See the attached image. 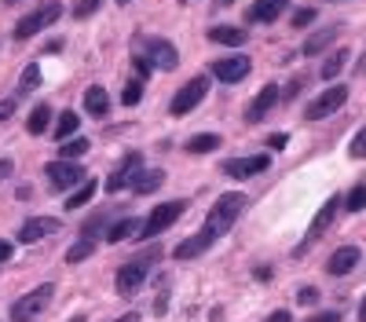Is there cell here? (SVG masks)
<instances>
[{"label": "cell", "mask_w": 366, "mask_h": 322, "mask_svg": "<svg viewBox=\"0 0 366 322\" xmlns=\"http://www.w3.org/2000/svg\"><path fill=\"white\" fill-rule=\"evenodd\" d=\"M242 209H245V195H234V190H231V195H220L202 231L212 234V238H223V234L234 227V220L242 216Z\"/></svg>", "instance_id": "obj_1"}, {"label": "cell", "mask_w": 366, "mask_h": 322, "mask_svg": "<svg viewBox=\"0 0 366 322\" xmlns=\"http://www.w3.org/2000/svg\"><path fill=\"white\" fill-rule=\"evenodd\" d=\"M183 212H187V201H161V206L150 212V216L143 220V227H139V234L136 238H143V242H150V238H158L161 231H169L172 223H176Z\"/></svg>", "instance_id": "obj_2"}, {"label": "cell", "mask_w": 366, "mask_h": 322, "mask_svg": "<svg viewBox=\"0 0 366 322\" xmlns=\"http://www.w3.org/2000/svg\"><path fill=\"white\" fill-rule=\"evenodd\" d=\"M51 297H56V286H51V282L29 289L26 297H19L15 304H12V322H29V319H37L40 311L51 304Z\"/></svg>", "instance_id": "obj_3"}, {"label": "cell", "mask_w": 366, "mask_h": 322, "mask_svg": "<svg viewBox=\"0 0 366 322\" xmlns=\"http://www.w3.org/2000/svg\"><path fill=\"white\" fill-rule=\"evenodd\" d=\"M209 95V73H198V77H191L183 88L172 95V106H169V114L172 117H183V114H191L195 106L202 103Z\"/></svg>", "instance_id": "obj_4"}, {"label": "cell", "mask_w": 366, "mask_h": 322, "mask_svg": "<svg viewBox=\"0 0 366 322\" xmlns=\"http://www.w3.org/2000/svg\"><path fill=\"white\" fill-rule=\"evenodd\" d=\"M158 260V253L150 249V256H139V260H132V264H125V267H117V293L121 297H132L139 286L147 282V275H150V264Z\"/></svg>", "instance_id": "obj_5"}, {"label": "cell", "mask_w": 366, "mask_h": 322, "mask_svg": "<svg viewBox=\"0 0 366 322\" xmlns=\"http://www.w3.org/2000/svg\"><path fill=\"white\" fill-rule=\"evenodd\" d=\"M59 15H62V4H59V0H51V4H45V8H37L34 15H23V18H19V26H15V40L37 37L45 26L59 23Z\"/></svg>", "instance_id": "obj_6"}, {"label": "cell", "mask_w": 366, "mask_h": 322, "mask_svg": "<svg viewBox=\"0 0 366 322\" xmlns=\"http://www.w3.org/2000/svg\"><path fill=\"white\" fill-rule=\"evenodd\" d=\"M344 103H348V84H333V88H326L319 99H311L304 106V117H308V121H322V117L337 114Z\"/></svg>", "instance_id": "obj_7"}, {"label": "cell", "mask_w": 366, "mask_h": 322, "mask_svg": "<svg viewBox=\"0 0 366 322\" xmlns=\"http://www.w3.org/2000/svg\"><path fill=\"white\" fill-rule=\"evenodd\" d=\"M48 179H51V187H56V190H70V187H81L84 184V179H88V176H84V169L77 165V161H51V165H48Z\"/></svg>", "instance_id": "obj_8"}, {"label": "cell", "mask_w": 366, "mask_h": 322, "mask_svg": "<svg viewBox=\"0 0 366 322\" xmlns=\"http://www.w3.org/2000/svg\"><path fill=\"white\" fill-rule=\"evenodd\" d=\"M209 70H212V77H217V81H223V84H239V81H245V77H249L253 62L245 59V55H228V59H217Z\"/></svg>", "instance_id": "obj_9"}, {"label": "cell", "mask_w": 366, "mask_h": 322, "mask_svg": "<svg viewBox=\"0 0 366 322\" xmlns=\"http://www.w3.org/2000/svg\"><path fill=\"white\" fill-rule=\"evenodd\" d=\"M139 173H143V154H136V150H132V154H128L121 165H117L114 173H110V179H106V190H110V195H117V190L132 187V179H136Z\"/></svg>", "instance_id": "obj_10"}, {"label": "cell", "mask_w": 366, "mask_h": 322, "mask_svg": "<svg viewBox=\"0 0 366 322\" xmlns=\"http://www.w3.org/2000/svg\"><path fill=\"white\" fill-rule=\"evenodd\" d=\"M267 165H271V158H267V154L234 158V161H223V176H231V179H249V176L267 173Z\"/></svg>", "instance_id": "obj_11"}, {"label": "cell", "mask_w": 366, "mask_h": 322, "mask_svg": "<svg viewBox=\"0 0 366 322\" xmlns=\"http://www.w3.org/2000/svg\"><path fill=\"white\" fill-rule=\"evenodd\" d=\"M278 99H282V88H278V84H264V88L256 92V99L249 103V110H245V121H249V125L264 121V117L278 106Z\"/></svg>", "instance_id": "obj_12"}, {"label": "cell", "mask_w": 366, "mask_h": 322, "mask_svg": "<svg viewBox=\"0 0 366 322\" xmlns=\"http://www.w3.org/2000/svg\"><path fill=\"white\" fill-rule=\"evenodd\" d=\"M147 59H150L154 70H176L180 51H176V45H169L165 37H150L147 40Z\"/></svg>", "instance_id": "obj_13"}, {"label": "cell", "mask_w": 366, "mask_h": 322, "mask_svg": "<svg viewBox=\"0 0 366 322\" xmlns=\"http://www.w3.org/2000/svg\"><path fill=\"white\" fill-rule=\"evenodd\" d=\"M337 209H341V198H326V206H322V209L315 212V223H311V231H308L304 245H300V249H297V256H304V249H308V245H311V242H315L322 231L330 227V223H333V216H337Z\"/></svg>", "instance_id": "obj_14"}, {"label": "cell", "mask_w": 366, "mask_h": 322, "mask_svg": "<svg viewBox=\"0 0 366 322\" xmlns=\"http://www.w3.org/2000/svg\"><path fill=\"white\" fill-rule=\"evenodd\" d=\"M59 227H62V220H56V216H37V220L23 223V231H19V242L34 245V242H40V238H48V234H56Z\"/></svg>", "instance_id": "obj_15"}, {"label": "cell", "mask_w": 366, "mask_h": 322, "mask_svg": "<svg viewBox=\"0 0 366 322\" xmlns=\"http://www.w3.org/2000/svg\"><path fill=\"white\" fill-rule=\"evenodd\" d=\"M289 8V0H253L249 4V23H275Z\"/></svg>", "instance_id": "obj_16"}, {"label": "cell", "mask_w": 366, "mask_h": 322, "mask_svg": "<svg viewBox=\"0 0 366 322\" xmlns=\"http://www.w3.org/2000/svg\"><path fill=\"white\" fill-rule=\"evenodd\" d=\"M359 256H363V253L355 249V245H341V249L326 260V271H330V275H348V271H355Z\"/></svg>", "instance_id": "obj_17"}, {"label": "cell", "mask_w": 366, "mask_h": 322, "mask_svg": "<svg viewBox=\"0 0 366 322\" xmlns=\"http://www.w3.org/2000/svg\"><path fill=\"white\" fill-rule=\"evenodd\" d=\"M212 242H217V238H212V234H206V231H198V234H195V238L180 242V245H176V249H172V256H176V260H195V256H202V253H206V249H209V245H212Z\"/></svg>", "instance_id": "obj_18"}, {"label": "cell", "mask_w": 366, "mask_h": 322, "mask_svg": "<svg viewBox=\"0 0 366 322\" xmlns=\"http://www.w3.org/2000/svg\"><path fill=\"white\" fill-rule=\"evenodd\" d=\"M84 110H88L92 117H106V114H110V95H106L103 84H92V88L84 92Z\"/></svg>", "instance_id": "obj_19"}, {"label": "cell", "mask_w": 366, "mask_h": 322, "mask_svg": "<svg viewBox=\"0 0 366 322\" xmlns=\"http://www.w3.org/2000/svg\"><path fill=\"white\" fill-rule=\"evenodd\" d=\"M209 40H212V45L239 48V45H245V29H239V26H212L209 29Z\"/></svg>", "instance_id": "obj_20"}, {"label": "cell", "mask_w": 366, "mask_h": 322, "mask_svg": "<svg viewBox=\"0 0 366 322\" xmlns=\"http://www.w3.org/2000/svg\"><path fill=\"white\" fill-rule=\"evenodd\" d=\"M337 34H341V26H326V29H319V34H311L304 40V55H319V51H326L330 40H337Z\"/></svg>", "instance_id": "obj_21"}, {"label": "cell", "mask_w": 366, "mask_h": 322, "mask_svg": "<svg viewBox=\"0 0 366 322\" xmlns=\"http://www.w3.org/2000/svg\"><path fill=\"white\" fill-rule=\"evenodd\" d=\"M348 59H352V51H348V48L330 51L326 62H322V70H319V77H322V81H333V77H337V73L344 70V62H348Z\"/></svg>", "instance_id": "obj_22"}, {"label": "cell", "mask_w": 366, "mask_h": 322, "mask_svg": "<svg viewBox=\"0 0 366 322\" xmlns=\"http://www.w3.org/2000/svg\"><path fill=\"white\" fill-rule=\"evenodd\" d=\"M139 227H143L139 220H114L110 227H106V242L117 245V242H125V238H136Z\"/></svg>", "instance_id": "obj_23"}, {"label": "cell", "mask_w": 366, "mask_h": 322, "mask_svg": "<svg viewBox=\"0 0 366 322\" xmlns=\"http://www.w3.org/2000/svg\"><path fill=\"white\" fill-rule=\"evenodd\" d=\"M161 184H165V173H161V169H143V173L132 179V190L136 195H150V190H158Z\"/></svg>", "instance_id": "obj_24"}, {"label": "cell", "mask_w": 366, "mask_h": 322, "mask_svg": "<svg viewBox=\"0 0 366 322\" xmlns=\"http://www.w3.org/2000/svg\"><path fill=\"white\" fill-rule=\"evenodd\" d=\"M220 147V136L217 132H202V136H191L187 139V154H209V150Z\"/></svg>", "instance_id": "obj_25"}, {"label": "cell", "mask_w": 366, "mask_h": 322, "mask_svg": "<svg viewBox=\"0 0 366 322\" xmlns=\"http://www.w3.org/2000/svg\"><path fill=\"white\" fill-rule=\"evenodd\" d=\"M95 190H99V184H95V179H84V184H81V187L66 198V209H81V206H88V201L95 198Z\"/></svg>", "instance_id": "obj_26"}, {"label": "cell", "mask_w": 366, "mask_h": 322, "mask_svg": "<svg viewBox=\"0 0 366 322\" xmlns=\"http://www.w3.org/2000/svg\"><path fill=\"white\" fill-rule=\"evenodd\" d=\"M48 125H51V110H48V106H45V103H40V106H37V110H34V114H29V121H26V128H29V136H45V132H48Z\"/></svg>", "instance_id": "obj_27"}, {"label": "cell", "mask_w": 366, "mask_h": 322, "mask_svg": "<svg viewBox=\"0 0 366 322\" xmlns=\"http://www.w3.org/2000/svg\"><path fill=\"white\" fill-rule=\"evenodd\" d=\"M73 132H77V114L62 110L59 121H56V139H59V143H66V139H73Z\"/></svg>", "instance_id": "obj_28"}, {"label": "cell", "mask_w": 366, "mask_h": 322, "mask_svg": "<svg viewBox=\"0 0 366 322\" xmlns=\"http://www.w3.org/2000/svg\"><path fill=\"white\" fill-rule=\"evenodd\" d=\"M92 253H95V238H77V242L70 245L66 260H70V264H81V260H88Z\"/></svg>", "instance_id": "obj_29"}, {"label": "cell", "mask_w": 366, "mask_h": 322, "mask_svg": "<svg viewBox=\"0 0 366 322\" xmlns=\"http://www.w3.org/2000/svg\"><path fill=\"white\" fill-rule=\"evenodd\" d=\"M59 147H62V161H73V158H81L84 150H88V139L73 136V139H66V143H59Z\"/></svg>", "instance_id": "obj_30"}, {"label": "cell", "mask_w": 366, "mask_h": 322, "mask_svg": "<svg viewBox=\"0 0 366 322\" xmlns=\"http://www.w3.org/2000/svg\"><path fill=\"white\" fill-rule=\"evenodd\" d=\"M344 209H348V212H363L366 209V184H359L348 198H344Z\"/></svg>", "instance_id": "obj_31"}, {"label": "cell", "mask_w": 366, "mask_h": 322, "mask_svg": "<svg viewBox=\"0 0 366 322\" xmlns=\"http://www.w3.org/2000/svg\"><path fill=\"white\" fill-rule=\"evenodd\" d=\"M139 95H143V84H139V81H128L125 88H121V99H125V106H136V103H139Z\"/></svg>", "instance_id": "obj_32"}, {"label": "cell", "mask_w": 366, "mask_h": 322, "mask_svg": "<svg viewBox=\"0 0 366 322\" xmlns=\"http://www.w3.org/2000/svg\"><path fill=\"white\" fill-rule=\"evenodd\" d=\"M289 23H293L297 29L311 26V23H315V8H297V12H293V18H289Z\"/></svg>", "instance_id": "obj_33"}, {"label": "cell", "mask_w": 366, "mask_h": 322, "mask_svg": "<svg viewBox=\"0 0 366 322\" xmlns=\"http://www.w3.org/2000/svg\"><path fill=\"white\" fill-rule=\"evenodd\" d=\"M99 4L103 0H77V4H73V18H88L92 12H99Z\"/></svg>", "instance_id": "obj_34"}, {"label": "cell", "mask_w": 366, "mask_h": 322, "mask_svg": "<svg viewBox=\"0 0 366 322\" xmlns=\"http://www.w3.org/2000/svg\"><path fill=\"white\" fill-rule=\"evenodd\" d=\"M37 84H40V66L34 62V66H26V70H23V88L29 92V88H37Z\"/></svg>", "instance_id": "obj_35"}, {"label": "cell", "mask_w": 366, "mask_h": 322, "mask_svg": "<svg viewBox=\"0 0 366 322\" xmlns=\"http://www.w3.org/2000/svg\"><path fill=\"white\" fill-rule=\"evenodd\" d=\"M132 66H136V73H139V81H147L150 73H154V66H150L147 55H132Z\"/></svg>", "instance_id": "obj_36"}, {"label": "cell", "mask_w": 366, "mask_h": 322, "mask_svg": "<svg viewBox=\"0 0 366 322\" xmlns=\"http://www.w3.org/2000/svg\"><path fill=\"white\" fill-rule=\"evenodd\" d=\"M348 154H352V158H366V128L348 143Z\"/></svg>", "instance_id": "obj_37"}, {"label": "cell", "mask_w": 366, "mask_h": 322, "mask_svg": "<svg viewBox=\"0 0 366 322\" xmlns=\"http://www.w3.org/2000/svg\"><path fill=\"white\" fill-rule=\"evenodd\" d=\"M103 227H106V220H88V223H84V231H81V238H99Z\"/></svg>", "instance_id": "obj_38"}, {"label": "cell", "mask_w": 366, "mask_h": 322, "mask_svg": "<svg viewBox=\"0 0 366 322\" xmlns=\"http://www.w3.org/2000/svg\"><path fill=\"white\" fill-rule=\"evenodd\" d=\"M300 92H304V77H293V81H289V88L282 92V99H297Z\"/></svg>", "instance_id": "obj_39"}, {"label": "cell", "mask_w": 366, "mask_h": 322, "mask_svg": "<svg viewBox=\"0 0 366 322\" xmlns=\"http://www.w3.org/2000/svg\"><path fill=\"white\" fill-rule=\"evenodd\" d=\"M297 300H300V304H315V300H319V289L304 286V289H300V293H297Z\"/></svg>", "instance_id": "obj_40"}, {"label": "cell", "mask_w": 366, "mask_h": 322, "mask_svg": "<svg viewBox=\"0 0 366 322\" xmlns=\"http://www.w3.org/2000/svg\"><path fill=\"white\" fill-rule=\"evenodd\" d=\"M308 322H341V311H319V315H311Z\"/></svg>", "instance_id": "obj_41"}, {"label": "cell", "mask_w": 366, "mask_h": 322, "mask_svg": "<svg viewBox=\"0 0 366 322\" xmlns=\"http://www.w3.org/2000/svg\"><path fill=\"white\" fill-rule=\"evenodd\" d=\"M12 173H15V161H12V158H0V184H4Z\"/></svg>", "instance_id": "obj_42"}, {"label": "cell", "mask_w": 366, "mask_h": 322, "mask_svg": "<svg viewBox=\"0 0 366 322\" xmlns=\"http://www.w3.org/2000/svg\"><path fill=\"white\" fill-rule=\"evenodd\" d=\"M12 114H15V103H12V99H4V103H0V121H8Z\"/></svg>", "instance_id": "obj_43"}, {"label": "cell", "mask_w": 366, "mask_h": 322, "mask_svg": "<svg viewBox=\"0 0 366 322\" xmlns=\"http://www.w3.org/2000/svg\"><path fill=\"white\" fill-rule=\"evenodd\" d=\"M8 256H12V242H4V238H0V264H4Z\"/></svg>", "instance_id": "obj_44"}, {"label": "cell", "mask_w": 366, "mask_h": 322, "mask_svg": "<svg viewBox=\"0 0 366 322\" xmlns=\"http://www.w3.org/2000/svg\"><path fill=\"white\" fill-rule=\"evenodd\" d=\"M267 322H293V315H289V311H275V315L267 319Z\"/></svg>", "instance_id": "obj_45"}, {"label": "cell", "mask_w": 366, "mask_h": 322, "mask_svg": "<svg viewBox=\"0 0 366 322\" xmlns=\"http://www.w3.org/2000/svg\"><path fill=\"white\" fill-rule=\"evenodd\" d=\"M117 322H139V315H136V311H128V315H121Z\"/></svg>", "instance_id": "obj_46"}, {"label": "cell", "mask_w": 366, "mask_h": 322, "mask_svg": "<svg viewBox=\"0 0 366 322\" xmlns=\"http://www.w3.org/2000/svg\"><path fill=\"white\" fill-rule=\"evenodd\" d=\"M359 322H366V297H363V304H359Z\"/></svg>", "instance_id": "obj_47"}, {"label": "cell", "mask_w": 366, "mask_h": 322, "mask_svg": "<svg viewBox=\"0 0 366 322\" xmlns=\"http://www.w3.org/2000/svg\"><path fill=\"white\" fill-rule=\"evenodd\" d=\"M231 4V0H217V8H228Z\"/></svg>", "instance_id": "obj_48"}, {"label": "cell", "mask_w": 366, "mask_h": 322, "mask_svg": "<svg viewBox=\"0 0 366 322\" xmlns=\"http://www.w3.org/2000/svg\"><path fill=\"white\" fill-rule=\"evenodd\" d=\"M359 70H363V73H366V55H363V62H359Z\"/></svg>", "instance_id": "obj_49"}, {"label": "cell", "mask_w": 366, "mask_h": 322, "mask_svg": "<svg viewBox=\"0 0 366 322\" xmlns=\"http://www.w3.org/2000/svg\"><path fill=\"white\" fill-rule=\"evenodd\" d=\"M4 4H19V0H4Z\"/></svg>", "instance_id": "obj_50"}, {"label": "cell", "mask_w": 366, "mask_h": 322, "mask_svg": "<svg viewBox=\"0 0 366 322\" xmlns=\"http://www.w3.org/2000/svg\"><path fill=\"white\" fill-rule=\"evenodd\" d=\"M117 4H128V0H117Z\"/></svg>", "instance_id": "obj_51"}]
</instances>
